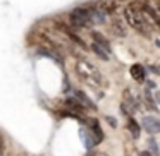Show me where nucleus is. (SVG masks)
Segmentation results:
<instances>
[{
    "label": "nucleus",
    "mask_w": 160,
    "mask_h": 156,
    "mask_svg": "<svg viewBox=\"0 0 160 156\" xmlns=\"http://www.w3.org/2000/svg\"><path fill=\"white\" fill-rule=\"evenodd\" d=\"M145 98H146V106H148L150 110H155V105H153V101H152V98H150L148 93L145 94Z\"/></svg>",
    "instance_id": "15"
},
{
    "label": "nucleus",
    "mask_w": 160,
    "mask_h": 156,
    "mask_svg": "<svg viewBox=\"0 0 160 156\" xmlns=\"http://www.w3.org/2000/svg\"><path fill=\"white\" fill-rule=\"evenodd\" d=\"M74 98H76V100L79 101V103L83 105V106H88V108H95L93 101H91L90 98H88L86 94L83 93V91H76V93H74Z\"/></svg>",
    "instance_id": "9"
},
{
    "label": "nucleus",
    "mask_w": 160,
    "mask_h": 156,
    "mask_svg": "<svg viewBox=\"0 0 160 156\" xmlns=\"http://www.w3.org/2000/svg\"><path fill=\"white\" fill-rule=\"evenodd\" d=\"M91 36H93V40H95V43H97V45H100L102 48H105L107 52H110V46H108V41H107V40H105L102 35H100V33L93 31V33H91Z\"/></svg>",
    "instance_id": "10"
},
{
    "label": "nucleus",
    "mask_w": 160,
    "mask_h": 156,
    "mask_svg": "<svg viewBox=\"0 0 160 156\" xmlns=\"http://www.w3.org/2000/svg\"><path fill=\"white\" fill-rule=\"evenodd\" d=\"M155 100H157V103H158V105H160V91H158V93H157V96H155Z\"/></svg>",
    "instance_id": "19"
},
{
    "label": "nucleus",
    "mask_w": 160,
    "mask_h": 156,
    "mask_svg": "<svg viewBox=\"0 0 160 156\" xmlns=\"http://www.w3.org/2000/svg\"><path fill=\"white\" fill-rule=\"evenodd\" d=\"M4 153H5V142H4L2 134H0V156H4Z\"/></svg>",
    "instance_id": "16"
},
{
    "label": "nucleus",
    "mask_w": 160,
    "mask_h": 156,
    "mask_svg": "<svg viewBox=\"0 0 160 156\" xmlns=\"http://www.w3.org/2000/svg\"><path fill=\"white\" fill-rule=\"evenodd\" d=\"M124 17L128 21V24L131 26L132 29H136L138 33L145 36H150L153 31V26H152V21L150 17L145 14V12L139 9L138 4H131L129 7L124 9Z\"/></svg>",
    "instance_id": "1"
},
{
    "label": "nucleus",
    "mask_w": 160,
    "mask_h": 156,
    "mask_svg": "<svg viewBox=\"0 0 160 156\" xmlns=\"http://www.w3.org/2000/svg\"><path fill=\"white\" fill-rule=\"evenodd\" d=\"M69 21H71V24L76 26V28H84V26L91 24L90 11H88V9H83V7L74 9V11L71 12V16H69Z\"/></svg>",
    "instance_id": "3"
},
{
    "label": "nucleus",
    "mask_w": 160,
    "mask_h": 156,
    "mask_svg": "<svg viewBox=\"0 0 160 156\" xmlns=\"http://www.w3.org/2000/svg\"><path fill=\"white\" fill-rule=\"evenodd\" d=\"M122 110L128 111V113H134V111L138 110V101H136V98L131 94V91H129V89L124 91V103H122Z\"/></svg>",
    "instance_id": "4"
},
{
    "label": "nucleus",
    "mask_w": 160,
    "mask_h": 156,
    "mask_svg": "<svg viewBox=\"0 0 160 156\" xmlns=\"http://www.w3.org/2000/svg\"><path fill=\"white\" fill-rule=\"evenodd\" d=\"M93 156H108V154H105V153H95Z\"/></svg>",
    "instance_id": "20"
},
{
    "label": "nucleus",
    "mask_w": 160,
    "mask_h": 156,
    "mask_svg": "<svg viewBox=\"0 0 160 156\" xmlns=\"http://www.w3.org/2000/svg\"><path fill=\"white\" fill-rule=\"evenodd\" d=\"M90 11V21H91V24H103L105 22V12L102 11V9H97V7H93V9H88Z\"/></svg>",
    "instance_id": "6"
},
{
    "label": "nucleus",
    "mask_w": 160,
    "mask_h": 156,
    "mask_svg": "<svg viewBox=\"0 0 160 156\" xmlns=\"http://www.w3.org/2000/svg\"><path fill=\"white\" fill-rule=\"evenodd\" d=\"M91 135H93V139H95V142H102L103 141V134H102V129H100V125L97 124V122H93L91 124Z\"/></svg>",
    "instance_id": "11"
},
{
    "label": "nucleus",
    "mask_w": 160,
    "mask_h": 156,
    "mask_svg": "<svg viewBox=\"0 0 160 156\" xmlns=\"http://www.w3.org/2000/svg\"><path fill=\"white\" fill-rule=\"evenodd\" d=\"M91 48H93V52L97 53L98 57H100V59H103V60H107L108 59V52L105 48H102L100 45H97V43H93V45H91Z\"/></svg>",
    "instance_id": "14"
},
{
    "label": "nucleus",
    "mask_w": 160,
    "mask_h": 156,
    "mask_svg": "<svg viewBox=\"0 0 160 156\" xmlns=\"http://www.w3.org/2000/svg\"><path fill=\"white\" fill-rule=\"evenodd\" d=\"M141 156H150V154H148V153H141Z\"/></svg>",
    "instance_id": "21"
},
{
    "label": "nucleus",
    "mask_w": 160,
    "mask_h": 156,
    "mask_svg": "<svg viewBox=\"0 0 160 156\" xmlns=\"http://www.w3.org/2000/svg\"><path fill=\"white\" fill-rule=\"evenodd\" d=\"M131 76H132V79L134 81H138V83H143L145 81V69H143L139 64H134V65L131 67Z\"/></svg>",
    "instance_id": "7"
},
{
    "label": "nucleus",
    "mask_w": 160,
    "mask_h": 156,
    "mask_svg": "<svg viewBox=\"0 0 160 156\" xmlns=\"http://www.w3.org/2000/svg\"><path fill=\"white\" fill-rule=\"evenodd\" d=\"M74 70H76L78 77H79L83 83L90 84V86H97V87L98 86H103L105 79H103V76H102V72L93 65V64L88 62V60L78 59L76 60V65H74Z\"/></svg>",
    "instance_id": "2"
},
{
    "label": "nucleus",
    "mask_w": 160,
    "mask_h": 156,
    "mask_svg": "<svg viewBox=\"0 0 160 156\" xmlns=\"http://www.w3.org/2000/svg\"><path fill=\"white\" fill-rule=\"evenodd\" d=\"M102 11L105 12V14H107V12H114L115 9H117V4H115L114 0H103V2H102Z\"/></svg>",
    "instance_id": "13"
},
{
    "label": "nucleus",
    "mask_w": 160,
    "mask_h": 156,
    "mask_svg": "<svg viewBox=\"0 0 160 156\" xmlns=\"http://www.w3.org/2000/svg\"><path fill=\"white\" fill-rule=\"evenodd\" d=\"M143 127L150 134H158L160 132V120L155 117H145L143 118Z\"/></svg>",
    "instance_id": "5"
},
{
    "label": "nucleus",
    "mask_w": 160,
    "mask_h": 156,
    "mask_svg": "<svg viewBox=\"0 0 160 156\" xmlns=\"http://www.w3.org/2000/svg\"><path fill=\"white\" fill-rule=\"evenodd\" d=\"M114 31H117V33H121L122 36H124V29H122V26L119 24V22H115L114 24Z\"/></svg>",
    "instance_id": "17"
},
{
    "label": "nucleus",
    "mask_w": 160,
    "mask_h": 156,
    "mask_svg": "<svg viewBox=\"0 0 160 156\" xmlns=\"http://www.w3.org/2000/svg\"><path fill=\"white\" fill-rule=\"evenodd\" d=\"M128 129H129V132H131V135L134 139H138L139 137V125H138V122H134L132 118H129V122H128Z\"/></svg>",
    "instance_id": "12"
},
{
    "label": "nucleus",
    "mask_w": 160,
    "mask_h": 156,
    "mask_svg": "<svg viewBox=\"0 0 160 156\" xmlns=\"http://www.w3.org/2000/svg\"><path fill=\"white\" fill-rule=\"evenodd\" d=\"M150 148H152V151H157V142L153 139H150Z\"/></svg>",
    "instance_id": "18"
},
{
    "label": "nucleus",
    "mask_w": 160,
    "mask_h": 156,
    "mask_svg": "<svg viewBox=\"0 0 160 156\" xmlns=\"http://www.w3.org/2000/svg\"><path fill=\"white\" fill-rule=\"evenodd\" d=\"M79 135H81V139H83V142H84V146H86V149H91L95 144H97V142H95V139H93V135H91V132H88L86 129H81Z\"/></svg>",
    "instance_id": "8"
}]
</instances>
